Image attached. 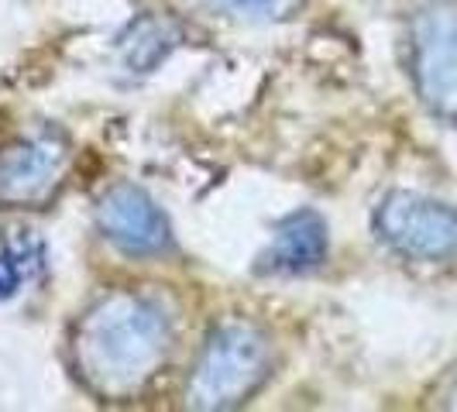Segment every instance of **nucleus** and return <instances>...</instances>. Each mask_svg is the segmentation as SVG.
<instances>
[{"label": "nucleus", "mask_w": 457, "mask_h": 412, "mask_svg": "<svg viewBox=\"0 0 457 412\" xmlns=\"http://www.w3.org/2000/svg\"><path fill=\"white\" fill-rule=\"evenodd\" d=\"M169 320L159 302L135 293H111L79 323L76 365L104 395H128L155 375L169 350Z\"/></svg>", "instance_id": "1"}, {"label": "nucleus", "mask_w": 457, "mask_h": 412, "mask_svg": "<svg viewBox=\"0 0 457 412\" xmlns=\"http://www.w3.org/2000/svg\"><path fill=\"white\" fill-rule=\"evenodd\" d=\"M272 371L269 337L252 323H228L210 334L186 399L193 409H234L265 385Z\"/></svg>", "instance_id": "2"}, {"label": "nucleus", "mask_w": 457, "mask_h": 412, "mask_svg": "<svg viewBox=\"0 0 457 412\" xmlns=\"http://www.w3.org/2000/svg\"><path fill=\"white\" fill-rule=\"evenodd\" d=\"M412 76L436 117L457 120V4H430L412 21Z\"/></svg>", "instance_id": "3"}, {"label": "nucleus", "mask_w": 457, "mask_h": 412, "mask_svg": "<svg viewBox=\"0 0 457 412\" xmlns=\"http://www.w3.org/2000/svg\"><path fill=\"white\" fill-rule=\"evenodd\" d=\"M375 227L406 258L440 261L457 254V210L416 193H389L375 213Z\"/></svg>", "instance_id": "4"}, {"label": "nucleus", "mask_w": 457, "mask_h": 412, "mask_svg": "<svg viewBox=\"0 0 457 412\" xmlns=\"http://www.w3.org/2000/svg\"><path fill=\"white\" fill-rule=\"evenodd\" d=\"M96 224L104 237L124 254L148 258L169 248V220L162 217L155 200L131 183L111 185L96 206Z\"/></svg>", "instance_id": "5"}, {"label": "nucleus", "mask_w": 457, "mask_h": 412, "mask_svg": "<svg viewBox=\"0 0 457 412\" xmlns=\"http://www.w3.org/2000/svg\"><path fill=\"white\" fill-rule=\"evenodd\" d=\"M62 161H66L62 141H55L52 135L7 144L0 152V200L31 203L46 196L62 172Z\"/></svg>", "instance_id": "6"}, {"label": "nucleus", "mask_w": 457, "mask_h": 412, "mask_svg": "<svg viewBox=\"0 0 457 412\" xmlns=\"http://www.w3.org/2000/svg\"><path fill=\"white\" fill-rule=\"evenodd\" d=\"M323 258H327V224L320 220V213L299 210L278 224L269 251V265L275 272H310Z\"/></svg>", "instance_id": "7"}, {"label": "nucleus", "mask_w": 457, "mask_h": 412, "mask_svg": "<svg viewBox=\"0 0 457 412\" xmlns=\"http://www.w3.org/2000/svg\"><path fill=\"white\" fill-rule=\"evenodd\" d=\"M172 42H176V31L169 24L159 21V18H141L131 28V42H124L128 62L141 69V72H148L159 59H165V52L172 48Z\"/></svg>", "instance_id": "8"}, {"label": "nucleus", "mask_w": 457, "mask_h": 412, "mask_svg": "<svg viewBox=\"0 0 457 412\" xmlns=\"http://www.w3.org/2000/svg\"><path fill=\"white\" fill-rule=\"evenodd\" d=\"M213 11H228L237 18H262V21H286L306 0H200Z\"/></svg>", "instance_id": "9"}, {"label": "nucleus", "mask_w": 457, "mask_h": 412, "mask_svg": "<svg viewBox=\"0 0 457 412\" xmlns=\"http://www.w3.org/2000/svg\"><path fill=\"white\" fill-rule=\"evenodd\" d=\"M21 275H24V268L11 258V254L7 251L0 254V299H7V296H14V293H18Z\"/></svg>", "instance_id": "10"}, {"label": "nucleus", "mask_w": 457, "mask_h": 412, "mask_svg": "<svg viewBox=\"0 0 457 412\" xmlns=\"http://www.w3.org/2000/svg\"><path fill=\"white\" fill-rule=\"evenodd\" d=\"M451 406H457V385H454V402H451Z\"/></svg>", "instance_id": "11"}]
</instances>
